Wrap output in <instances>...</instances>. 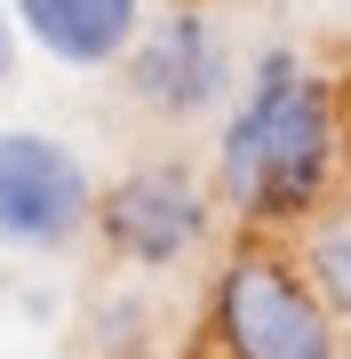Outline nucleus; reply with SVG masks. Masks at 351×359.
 <instances>
[{"label":"nucleus","instance_id":"1","mask_svg":"<svg viewBox=\"0 0 351 359\" xmlns=\"http://www.w3.org/2000/svg\"><path fill=\"white\" fill-rule=\"evenodd\" d=\"M343 176V104L336 80L303 65L296 48H272L247 80V96L223 120L216 144V192L240 216V231H303L336 200Z\"/></svg>","mask_w":351,"mask_h":359},{"label":"nucleus","instance_id":"2","mask_svg":"<svg viewBox=\"0 0 351 359\" xmlns=\"http://www.w3.org/2000/svg\"><path fill=\"white\" fill-rule=\"evenodd\" d=\"M200 351L208 359H343V320L327 311L296 248L272 231H240L223 248L208 311H200Z\"/></svg>","mask_w":351,"mask_h":359},{"label":"nucleus","instance_id":"3","mask_svg":"<svg viewBox=\"0 0 351 359\" xmlns=\"http://www.w3.org/2000/svg\"><path fill=\"white\" fill-rule=\"evenodd\" d=\"M208 216H216L208 184H200L192 168H176V160L128 168L120 184L96 192V231H104V248L120 264H136V271L184 264L200 240H208Z\"/></svg>","mask_w":351,"mask_h":359},{"label":"nucleus","instance_id":"4","mask_svg":"<svg viewBox=\"0 0 351 359\" xmlns=\"http://www.w3.org/2000/svg\"><path fill=\"white\" fill-rule=\"evenodd\" d=\"M96 224V184L56 136L0 128V248H48L80 240Z\"/></svg>","mask_w":351,"mask_h":359},{"label":"nucleus","instance_id":"5","mask_svg":"<svg viewBox=\"0 0 351 359\" xmlns=\"http://www.w3.org/2000/svg\"><path fill=\"white\" fill-rule=\"evenodd\" d=\"M120 65H128V96L168 120L208 112L232 88V56H223V32L208 25V8H168L152 32H136V48Z\"/></svg>","mask_w":351,"mask_h":359},{"label":"nucleus","instance_id":"6","mask_svg":"<svg viewBox=\"0 0 351 359\" xmlns=\"http://www.w3.org/2000/svg\"><path fill=\"white\" fill-rule=\"evenodd\" d=\"M16 25L32 48H48L56 65H120L144 32V0H16Z\"/></svg>","mask_w":351,"mask_h":359},{"label":"nucleus","instance_id":"7","mask_svg":"<svg viewBox=\"0 0 351 359\" xmlns=\"http://www.w3.org/2000/svg\"><path fill=\"white\" fill-rule=\"evenodd\" d=\"M296 264L312 271V287L327 295V311L351 320V200H327L319 216L296 231Z\"/></svg>","mask_w":351,"mask_h":359},{"label":"nucleus","instance_id":"8","mask_svg":"<svg viewBox=\"0 0 351 359\" xmlns=\"http://www.w3.org/2000/svg\"><path fill=\"white\" fill-rule=\"evenodd\" d=\"M0 65H8V32H0Z\"/></svg>","mask_w":351,"mask_h":359}]
</instances>
